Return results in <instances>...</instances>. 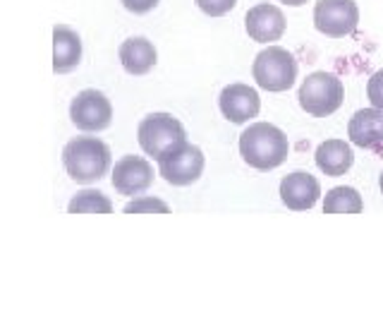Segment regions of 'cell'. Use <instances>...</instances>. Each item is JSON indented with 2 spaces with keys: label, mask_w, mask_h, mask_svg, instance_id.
<instances>
[{
  "label": "cell",
  "mask_w": 383,
  "mask_h": 324,
  "mask_svg": "<svg viewBox=\"0 0 383 324\" xmlns=\"http://www.w3.org/2000/svg\"><path fill=\"white\" fill-rule=\"evenodd\" d=\"M82 60V39L65 25L53 27V70L70 72Z\"/></svg>",
  "instance_id": "5bb4252c"
},
{
  "label": "cell",
  "mask_w": 383,
  "mask_h": 324,
  "mask_svg": "<svg viewBox=\"0 0 383 324\" xmlns=\"http://www.w3.org/2000/svg\"><path fill=\"white\" fill-rule=\"evenodd\" d=\"M137 137H139L144 154L156 158V161L187 142L182 123L170 116V113H151V116H146L144 121L139 123Z\"/></svg>",
  "instance_id": "3957f363"
},
{
  "label": "cell",
  "mask_w": 383,
  "mask_h": 324,
  "mask_svg": "<svg viewBox=\"0 0 383 324\" xmlns=\"http://www.w3.org/2000/svg\"><path fill=\"white\" fill-rule=\"evenodd\" d=\"M120 62H123L125 72L130 75H146L153 65H156V48L148 39H141V36H134V39H127V41L120 46Z\"/></svg>",
  "instance_id": "2e32d148"
},
{
  "label": "cell",
  "mask_w": 383,
  "mask_h": 324,
  "mask_svg": "<svg viewBox=\"0 0 383 324\" xmlns=\"http://www.w3.org/2000/svg\"><path fill=\"white\" fill-rule=\"evenodd\" d=\"M300 106L314 118H326L342 106L345 89L342 82L330 72H312L300 87Z\"/></svg>",
  "instance_id": "277c9868"
},
{
  "label": "cell",
  "mask_w": 383,
  "mask_h": 324,
  "mask_svg": "<svg viewBox=\"0 0 383 324\" xmlns=\"http://www.w3.org/2000/svg\"><path fill=\"white\" fill-rule=\"evenodd\" d=\"M153 183V168L146 158L141 156H123L113 168V187L120 195H141L144 190H148Z\"/></svg>",
  "instance_id": "9c48e42d"
},
{
  "label": "cell",
  "mask_w": 383,
  "mask_h": 324,
  "mask_svg": "<svg viewBox=\"0 0 383 324\" xmlns=\"http://www.w3.org/2000/svg\"><path fill=\"white\" fill-rule=\"evenodd\" d=\"M137 212H161V214H168L170 207L156 197H141V200H134L125 207V214H137Z\"/></svg>",
  "instance_id": "d6986e66"
},
{
  "label": "cell",
  "mask_w": 383,
  "mask_h": 324,
  "mask_svg": "<svg viewBox=\"0 0 383 324\" xmlns=\"http://www.w3.org/2000/svg\"><path fill=\"white\" fill-rule=\"evenodd\" d=\"M364 209L362 195L354 187H333L323 197V214H359Z\"/></svg>",
  "instance_id": "e0dca14e"
},
{
  "label": "cell",
  "mask_w": 383,
  "mask_h": 324,
  "mask_svg": "<svg viewBox=\"0 0 383 324\" xmlns=\"http://www.w3.org/2000/svg\"><path fill=\"white\" fill-rule=\"evenodd\" d=\"M197 8L209 17H223L237 5V0H194Z\"/></svg>",
  "instance_id": "ffe728a7"
},
{
  "label": "cell",
  "mask_w": 383,
  "mask_h": 324,
  "mask_svg": "<svg viewBox=\"0 0 383 324\" xmlns=\"http://www.w3.org/2000/svg\"><path fill=\"white\" fill-rule=\"evenodd\" d=\"M314 161L316 166L323 170L330 178H338V175H345L347 170L352 168V149L345 140H326L323 144L316 147V154H314Z\"/></svg>",
  "instance_id": "9a60e30c"
},
{
  "label": "cell",
  "mask_w": 383,
  "mask_h": 324,
  "mask_svg": "<svg viewBox=\"0 0 383 324\" xmlns=\"http://www.w3.org/2000/svg\"><path fill=\"white\" fill-rule=\"evenodd\" d=\"M158 170L170 185H192L204 173V154L197 144H180L175 151L158 158Z\"/></svg>",
  "instance_id": "52a82bcc"
},
{
  "label": "cell",
  "mask_w": 383,
  "mask_h": 324,
  "mask_svg": "<svg viewBox=\"0 0 383 324\" xmlns=\"http://www.w3.org/2000/svg\"><path fill=\"white\" fill-rule=\"evenodd\" d=\"M278 3H283V5H305V3H309V0H278Z\"/></svg>",
  "instance_id": "603a6c76"
},
{
  "label": "cell",
  "mask_w": 383,
  "mask_h": 324,
  "mask_svg": "<svg viewBox=\"0 0 383 324\" xmlns=\"http://www.w3.org/2000/svg\"><path fill=\"white\" fill-rule=\"evenodd\" d=\"M347 137L359 149H374L383 144V111L376 106L362 108L347 123Z\"/></svg>",
  "instance_id": "4fadbf2b"
},
{
  "label": "cell",
  "mask_w": 383,
  "mask_h": 324,
  "mask_svg": "<svg viewBox=\"0 0 383 324\" xmlns=\"http://www.w3.org/2000/svg\"><path fill=\"white\" fill-rule=\"evenodd\" d=\"M70 118L84 133H99L111 125L113 118V106L106 99L104 92H96V89H84L72 99L70 104Z\"/></svg>",
  "instance_id": "ba28073f"
},
{
  "label": "cell",
  "mask_w": 383,
  "mask_h": 324,
  "mask_svg": "<svg viewBox=\"0 0 383 324\" xmlns=\"http://www.w3.org/2000/svg\"><path fill=\"white\" fill-rule=\"evenodd\" d=\"M62 163L72 180L84 185L96 183L111 168V149L96 137H77L62 149Z\"/></svg>",
  "instance_id": "7a4b0ae2"
},
{
  "label": "cell",
  "mask_w": 383,
  "mask_h": 324,
  "mask_svg": "<svg viewBox=\"0 0 383 324\" xmlns=\"http://www.w3.org/2000/svg\"><path fill=\"white\" fill-rule=\"evenodd\" d=\"M244 27H247L249 39H254L259 43H271L283 36L288 22H285V15L280 13L276 5L259 3L244 17Z\"/></svg>",
  "instance_id": "8fae6325"
},
{
  "label": "cell",
  "mask_w": 383,
  "mask_h": 324,
  "mask_svg": "<svg viewBox=\"0 0 383 324\" xmlns=\"http://www.w3.org/2000/svg\"><path fill=\"white\" fill-rule=\"evenodd\" d=\"M367 96H369L371 106H376L383 111V70L371 75L369 84H367Z\"/></svg>",
  "instance_id": "44dd1931"
},
{
  "label": "cell",
  "mask_w": 383,
  "mask_h": 324,
  "mask_svg": "<svg viewBox=\"0 0 383 324\" xmlns=\"http://www.w3.org/2000/svg\"><path fill=\"white\" fill-rule=\"evenodd\" d=\"M218 106H221L223 118H228V121L235 125L251 121V118H256L261 111L259 94H256V89L249 87V84H228L221 92Z\"/></svg>",
  "instance_id": "30bf717a"
},
{
  "label": "cell",
  "mask_w": 383,
  "mask_h": 324,
  "mask_svg": "<svg viewBox=\"0 0 383 324\" xmlns=\"http://www.w3.org/2000/svg\"><path fill=\"white\" fill-rule=\"evenodd\" d=\"M67 212L70 214H111L113 202L99 190H82L70 200Z\"/></svg>",
  "instance_id": "ac0fdd59"
},
{
  "label": "cell",
  "mask_w": 383,
  "mask_h": 324,
  "mask_svg": "<svg viewBox=\"0 0 383 324\" xmlns=\"http://www.w3.org/2000/svg\"><path fill=\"white\" fill-rule=\"evenodd\" d=\"M254 79L266 92H288L297 79V60L290 50L268 46L254 60Z\"/></svg>",
  "instance_id": "5b68a950"
},
{
  "label": "cell",
  "mask_w": 383,
  "mask_h": 324,
  "mask_svg": "<svg viewBox=\"0 0 383 324\" xmlns=\"http://www.w3.org/2000/svg\"><path fill=\"white\" fill-rule=\"evenodd\" d=\"M359 25V8L354 0H319L314 8V27L330 39H342Z\"/></svg>",
  "instance_id": "8992f818"
},
{
  "label": "cell",
  "mask_w": 383,
  "mask_h": 324,
  "mask_svg": "<svg viewBox=\"0 0 383 324\" xmlns=\"http://www.w3.org/2000/svg\"><path fill=\"white\" fill-rule=\"evenodd\" d=\"M120 3L125 5V8L130 10V13H134V15H144L148 13V10H153L156 8L161 0H120Z\"/></svg>",
  "instance_id": "7402d4cb"
},
{
  "label": "cell",
  "mask_w": 383,
  "mask_h": 324,
  "mask_svg": "<svg viewBox=\"0 0 383 324\" xmlns=\"http://www.w3.org/2000/svg\"><path fill=\"white\" fill-rule=\"evenodd\" d=\"M379 185H381V192H383V170H381V178H379Z\"/></svg>",
  "instance_id": "cb8c5ba5"
},
{
  "label": "cell",
  "mask_w": 383,
  "mask_h": 324,
  "mask_svg": "<svg viewBox=\"0 0 383 324\" xmlns=\"http://www.w3.org/2000/svg\"><path fill=\"white\" fill-rule=\"evenodd\" d=\"M239 156L256 170H273L288 156V137L271 123H254L239 137Z\"/></svg>",
  "instance_id": "6da1fadb"
},
{
  "label": "cell",
  "mask_w": 383,
  "mask_h": 324,
  "mask_svg": "<svg viewBox=\"0 0 383 324\" xmlns=\"http://www.w3.org/2000/svg\"><path fill=\"white\" fill-rule=\"evenodd\" d=\"M321 185L309 173H290L280 180V200L293 212H305L316 204Z\"/></svg>",
  "instance_id": "7c38bea8"
}]
</instances>
